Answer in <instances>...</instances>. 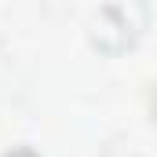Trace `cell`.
Returning a JSON list of instances; mask_svg holds the SVG:
<instances>
[{
    "mask_svg": "<svg viewBox=\"0 0 157 157\" xmlns=\"http://www.w3.org/2000/svg\"><path fill=\"white\" fill-rule=\"evenodd\" d=\"M7 157H33L29 150H15V154H7Z\"/></svg>",
    "mask_w": 157,
    "mask_h": 157,
    "instance_id": "obj_1",
    "label": "cell"
},
{
    "mask_svg": "<svg viewBox=\"0 0 157 157\" xmlns=\"http://www.w3.org/2000/svg\"><path fill=\"white\" fill-rule=\"evenodd\" d=\"M154 113H157V99H154Z\"/></svg>",
    "mask_w": 157,
    "mask_h": 157,
    "instance_id": "obj_2",
    "label": "cell"
}]
</instances>
